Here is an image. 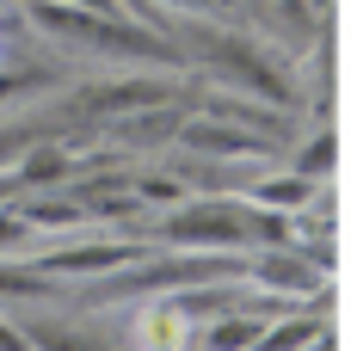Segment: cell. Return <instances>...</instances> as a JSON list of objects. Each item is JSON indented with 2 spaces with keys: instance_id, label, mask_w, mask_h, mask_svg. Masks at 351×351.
I'll use <instances>...</instances> for the list:
<instances>
[{
  "instance_id": "13",
  "label": "cell",
  "mask_w": 351,
  "mask_h": 351,
  "mask_svg": "<svg viewBox=\"0 0 351 351\" xmlns=\"http://www.w3.org/2000/svg\"><path fill=\"white\" fill-rule=\"evenodd\" d=\"M31 142H37V136H31V130H0V173H6V167H19V160H25V148H31Z\"/></svg>"
},
{
  "instance_id": "7",
  "label": "cell",
  "mask_w": 351,
  "mask_h": 351,
  "mask_svg": "<svg viewBox=\"0 0 351 351\" xmlns=\"http://www.w3.org/2000/svg\"><path fill=\"white\" fill-rule=\"evenodd\" d=\"M253 278H265V284H278V290H308V296H321V271L302 265V247H296V259H259Z\"/></svg>"
},
{
  "instance_id": "15",
  "label": "cell",
  "mask_w": 351,
  "mask_h": 351,
  "mask_svg": "<svg viewBox=\"0 0 351 351\" xmlns=\"http://www.w3.org/2000/svg\"><path fill=\"white\" fill-rule=\"evenodd\" d=\"M68 6H93V12H123V0H68Z\"/></svg>"
},
{
  "instance_id": "1",
  "label": "cell",
  "mask_w": 351,
  "mask_h": 351,
  "mask_svg": "<svg viewBox=\"0 0 351 351\" xmlns=\"http://www.w3.org/2000/svg\"><path fill=\"white\" fill-rule=\"evenodd\" d=\"M31 19L49 31V37H68V43H86V49H105V56H167V43L123 19V12H93V6H68V0H31Z\"/></svg>"
},
{
  "instance_id": "12",
  "label": "cell",
  "mask_w": 351,
  "mask_h": 351,
  "mask_svg": "<svg viewBox=\"0 0 351 351\" xmlns=\"http://www.w3.org/2000/svg\"><path fill=\"white\" fill-rule=\"evenodd\" d=\"M333 160H339V142H333V136H315V142H308V154L296 160V173H327Z\"/></svg>"
},
{
  "instance_id": "2",
  "label": "cell",
  "mask_w": 351,
  "mask_h": 351,
  "mask_svg": "<svg viewBox=\"0 0 351 351\" xmlns=\"http://www.w3.org/2000/svg\"><path fill=\"white\" fill-rule=\"evenodd\" d=\"M160 234L179 253H228L253 234V210L247 204H222V197H191L185 210H173L160 222Z\"/></svg>"
},
{
  "instance_id": "5",
  "label": "cell",
  "mask_w": 351,
  "mask_h": 351,
  "mask_svg": "<svg viewBox=\"0 0 351 351\" xmlns=\"http://www.w3.org/2000/svg\"><path fill=\"white\" fill-rule=\"evenodd\" d=\"M185 142L216 148V154H253V148H265V136H259V130L247 136V123H241V117H228V123H197V130H185Z\"/></svg>"
},
{
  "instance_id": "3",
  "label": "cell",
  "mask_w": 351,
  "mask_h": 351,
  "mask_svg": "<svg viewBox=\"0 0 351 351\" xmlns=\"http://www.w3.org/2000/svg\"><path fill=\"white\" fill-rule=\"evenodd\" d=\"M136 253H142V247H123V241H68V247L43 253L37 265H43L49 278H111V271L136 265Z\"/></svg>"
},
{
  "instance_id": "6",
  "label": "cell",
  "mask_w": 351,
  "mask_h": 351,
  "mask_svg": "<svg viewBox=\"0 0 351 351\" xmlns=\"http://www.w3.org/2000/svg\"><path fill=\"white\" fill-rule=\"evenodd\" d=\"M259 210H308V197H315V179L308 173H284V179H259L253 191H247Z\"/></svg>"
},
{
  "instance_id": "17",
  "label": "cell",
  "mask_w": 351,
  "mask_h": 351,
  "mask_svg": "<svg viewBox=\"0 0 351 351\" xmlns=\"http://www.w3.org/2000/svg\"><path fill=\"white\" fill-rule=\"evenodd\" d=\"M6 191H12V185H6V173H0V197H6Z\"/></svg>"
},
{
  "instance_id": "11",
  "label": "cell",
  "mask_w": 351,
  "mask_h": 351,
  "mask_svg": "<svg viewBox=\"0 0 351 351\" xmlns=\"http://www.w3.org/2000/svg\"><path fill=\"white\" fill-rule=\"evenodd\" d=\"M31 234H37V222H31L25 210H0V259H6V253H19Z\"/></svg>"
},
{
  "instance_id": "10",
  "label": "cell",
  "mask_w": 351,
  "mask_h": 351,
  "mask_svg": "<svg viewBox=\"0 0 351 351\" xmlns=\"http://www.w3.org/2000/svg\"><path fill=\"white\" fill-rule=\"evenodd\" d=\"M49 290V271L43 265H0V296H43Z\"/></svg>"
},
{
  "instance_id": "9",
  "label": "cell",
  "mask_w": 351,
  "mask_h": 351,
  "mask_svg": "<svg viewBox=\"0 0 351 351\" xmlns=\"http://www.w3.org/2000/svg\"><path fill=\"white\" fill-rule=\"evenodd\" d=\"M265 346H271V351H290V346H327V321H302V315H290V321L265 327Z\"/></svg>"
},
{
  "instance_id": "14",
  "label": "cell",
  "mask_w": 351,
  "mask_h": 351,
  "mask_svg": "<svg viewBox=\"0 0 351 351\" xmlns=\"http://www.w3.org/2000/svg\"><path fill=\"white\" fill-rule=\"evenodd\" d=\"M31 86H43V74H25V68H19V74H0V105L19 99V93H31Z\"/></svg>"
},
{
  "instance_id": "16",
  "label": "cell",
  "mask_w": 351,
  "mask_h": 351,
  "mask_svg": "<svg viewBox=\"0 0 351 351\" xmlns=\"http://www.w3.org/2000/svg\"><path fill=\"white\" fill-rule=\"evenodd\" d=\"M173 6H216V0H173Z\"/></svg>"
},
{
  "instance_id": "8",
  "label": "cell",
  "mask_w": 351,
  "mask_h": 351,
  "mask_svg": "<svg viewBox=\"0 0 351 351\" xmlns=\"http://www.w3.org/2000/svg\"><path fill=\"white\" fill-rule=\"evenodd\" d=\"M204 346H265V321L253 315H228V321H204L197 327Z\"/></svg>"
},
{
  "instance_id": "4",
  "label": "cell",
  "mask_w": 351,
  "mask_h": 351,
  "mask_svg": "<svg viewBox=\"0 0 351 351\" xmlns=\"http://www.w3.org/2000/svg\"><path fill=\"white\" fill-rule=\"evenodd\" d=\"M216 62H222V68H228V74H234L241 86H253V93H265L271 105H290V86H284V80H278V74L265 68V56H253L247 43H234V37H222V43H216Z\"/></svg>"
}]
</instances>
